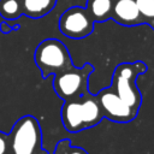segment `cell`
I'll use <instances>...</instances> for the list:
<instances>
[{"instance_id":"6da1fadb","label":"cell","mask_w":154,"mask_h":154,"mask_svg":"<svg viewBox=\"0 0 154 154\" xmlns=\"http://www.w3.org/2000/svg\"><path fill=\"white\" fill-rule=\"evenodd\" d=\"M103 118L96 95H85L79 99L64 101L61 107V122L69 132H79L95 126Z\"/></svg>"},{"instance_id":"7a4b0ae2","label":"cell","mask_w":154,"mask_h":154,"mask_svg":"<svg viewBox=\"0 0 154 154\" xmlns=\"http://www.w3.org/2000/svg\"><path fill=\"white\" fill-rule=\"evenodd\" d=\"M34 60L43 78L51 75H59L73 67L67 47L58 38H46L41 41L35 48Z\"/></svg>"},{"instance_id":"3957f363","label":"cell","mask_w":154,"mask_h":154,"mask_svg":"<svg viewBox=\"0 0 154 154\" xmlns=\"http://www.w3.org/2000/svg\"><path fill=\"white\" fill-rule=\"evenodd\" d=\"M147 71L143 61L122 63L119 64L112 76V84L109 85L113 91L135 112L138 113L142 95L136 85V78Z\"/></svg>"},{"instance_id":"277c9868","label":"cell","mask_w":154,"mask_h":154,"mask_svg":"<svg viewBox=\"0 0 154 154\" xmlns=\"http://www.w3.org/2000/svg\"><path fill=\"white\" fill-rule=\"evenodd\" d=\"M8 136V154H46L42 150V134L38 122L32 116L19 118Z\"/></svg>"},{"instance_id":"5b68a950","label":"cell","mask_w":154,"mask_h":154,"mask_svg":"<svg viewBox=\"0 0 154 154\" xmlns=\"http://www.w3.org/2000/svg\"><path fill=\"white\" fill-rule=\"evenodd\" d=\"M94 71L91 64H85L82 67H71L53 78V88L55 94L64 101L79 99L89 95L88 81Z\"/></svg>"},{"instance_id":"8992f818","label":"cell","mask_w":154,"mask_h":154,"mask_svg":"<svg viewBox=\"0 0 154 154\" xmlns=\"http://www.w3.org/2000/svg\"><path fill=\"white\" fill-rule=\"evenodd\" d=\"M94 19L85 7L72 6L65 10L59 18V30L69 38H84L94 30Z\"/></svg>"},{"instance_id":"52a82bcc","label":"cell","mask_w":154,"mask_h":154,"mask_svg":"<svg viewBox=\"0 0 154 154\" xmlns=\"http://www.w3.org/2000/svg\"><path fill=\"white\" fill-rule=\"evenodd\" d=\"M97 101L102 109L103 117L117 123H128L136 118L137 112H135L130 106H128L111 87L102 89L97 95Z\"/></svg>"},{"instance_id":"ba28073f","label":"cell","mask_w":154,"mask_h":154,"mask_svg":"<svg viewBox=\"0 0 154 154\" xmlns=\"http://www.w3.org/2000/svg\"><path fill=\"white\" fill-rule=\"evenodd\" d=\"M111 18L125 26L144 24L135 0H114Z\"/></svg>"},{"instance_id":"9c48e42d","label":"cell","mask_w":154,"mask_h":154,"mask_svg":"<svg viewBox=\"0 0 154 154\" xmlns=\"http://www.w3.org/2000/svg\"><path fill=\"white\" fill-rule=\"evenodd\" d=\"M22 14L29 18H42L48 14L57 4V0H19Z\"/></svg>"},{"instance_id":"30bf717a","label":"cell","mask_w":154,"mask_h":154,"mask_svg":"<svg viewBox=\"0 0 154 154\" xmlns=\"http://www.w3.org/2000/svg\"><path fill=\"white\" fill-rule=\"evenodd\" d=\"M114 0H88L87 10L94 22H105L111 18Z\"/></svg>"},{"instance_id":"8fae6325","label":"cell","mask_w":154,"mask_h":154,"mask_svg":"<svg viewBox=\"0 0 154 154\" xmlns=\"http://www.w3.org/2000/svg\"><path fill=\"white\" fill-rule=\"evenodd\" d=\"M0 16L6 20H14L23 16L19 0H0Z\"/></svg>"},{"instance_id":"7c38bea8","label":"cell","mask_w":154,"mask_h":154,"mask_svg":"<svg viewBox=\"0 0 154 154\" xmlns=\"http://www.w3.org/2000/svg\"><path fill=\"white\" fill-rule=\"evenodd\" d=\"M144 24L154 28V0H135Z\"/></svg>"},{"instance_id":"4fadbf2b","label":"cell","mask_w":154,"mask_h":154,"mask_svg":"<svg viewBox=\"0 0 154 154\" xmlns=\"http://www.w3.org/2000/svg\"><path fill=\"white\" fill-rule=\"evenodd\" d=\"M54 154H88L81 147H72L70 140H61L54 148Z\"/></svg>"},{"instance_id":"5bb4252c","label":"cell","mask_w":154,"mask_h":154,"mask_svg":"<svg viewBox=\"0 0 154 154\" xmlns=\"http://www.w3.org/2000/svg\"><path fill=\"white\" fill-rule=\"evenodd\" d=\"M8 153V136L0 131V154Z\"/></svg>"},{"instance_id":"9a60e30c","label":"cell","mask_w":154,"mask_h":154,"mask_svg":"<svg viewBox=\"0 0 154 154\" xmlns=\"http://www.w3.org/2000/svg\"><path fill=\"white\" fill-rule=\"evenodd\" d=\"M8 25H10V24H7V20L5 19V22L1 23V25H0V30H1L4 34H8V32L14 31V30L18 29V28H11V26H8Z\"/></svg>"}]
</instances>
